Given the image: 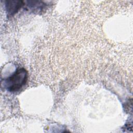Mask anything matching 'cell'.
Returning a JSON list of instances; mask_svg holds the SVG:
<instances>
[{
	"label": "cell",
	"mask_w": 133,
	"mask_h": 133,
	"mask_svg": "<svg viewBox=\"0 0 133 133\" xmlns=\"http://www.w3.org/2000/svg\"><path fill=\"white\" fill-rule=\"evenodd\" d=\"M28 77L27 71L24 68H19L16 70L12 75L5 78L2 84L8 91L17 92L25 85Z\"/></svg>",
	"instance_id": "6da1fadb"
},
{
	"label": "cell",
	"mask_w": 133,
	"mask_h": 133,
	"mask_svg": "<svg viewBox=\"0 0 133 133\" xmlns=\"http://www.w3.org/2000/svg\"><path fill=\"white\" fill-rule=\"evenodd\" d=\"M25 5L24 1L18 0H9L5 1L6 10L8 16H12L17 13L19 10Z\"/></svg>",
	"instance_id": "7a4b0ae2"
},
{
	"label": "cell",
	"mask_w": 133,
	"mask_h": 133,
	"mask_svg": "<svg viewBox=\"0 0 133 133\" xmlns=\"http://www.w3.org/2000/svg\"><path fill=\"white\" fill-rule=\"evenodd\" d=\"M26 3V8L33 12H40L46 7L45 4L39 1H28Z\"/></svg>",
	"instance_id": "3957f363"
}]
</instances>
